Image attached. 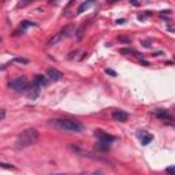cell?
<instances>
[{
  "label": "cell",
  "mask_w": 175,
  "mask_h": 175,
  "mask_svg": "<svg viewBox=\"0 0 175 175\" xmlns=\"http://www.w3.org/2000/svg\"><path fill=\"white\" fill-rule=\"evenodd\" d=\"M116 23H119V25H120V23H125V19H118Z\"/></svg>",
  "instance_id": "24"
},
{
  "label": "cell",
  "mask_w": 175,
  "mask_h": 175,
  "mask_svg": "<svg viewBox=\"0 0 175 175\" xmlns=\"http://www.w3.org/2000/svg\"><path fill=\"white\" fill-rule=\"evenodd\" d=\"M105 73H107L108 75H112V77H116V71H113V70H111V68H105Z\"/></svg>",
  "instance_id": "18"
},
{
  "label": "cell",
  "mask_w": 175,
  "mask_h": 175,
  "mask_svg": "<svg viewBox=\"0 0 175 175\" xmlns=\"http://www.w3.org/2000/svg\"><path fill=\"white\" fill-rule=\"evenodd\" d=\"M34 82H36L40 88H44V86H47V85H48V81H47V78L44 77V75H36Z\"/></svg>",
  "instance_id": "10"
},
{
  "label": "cell",
  "mask_w": 175,
  "mask_h": 175,
  "mask_svg": "<svg viewBox=\"0 0 175 175\" xmlns=\"http://www.w3.org/2000/svg\"><path fill=\"white\" fill-rule=\"evenodd\" d=\"M47 77H48V79H51V81L58 82V81H60V79L63 78V73L59 71L58 68H48V71H47Z\"/></svg>",
  "instance_id": "6"
},
{
  "label": "cell",
  "mask_w": 175,
  "mask_h": 175,
  "mask_svg": "<svg viewBox=\"0 0 175 175\" xmlns=\"http://www.w3.org/2000/svg\"><path fill=\"white\" fill-rule=\"evenodd\" d=\"M86 21H85L84 23H82L79 27L77 29V32H75V36H77V39L78 40H82V37H84V32H85V27H86Z\"/></svg>",
  "instance_id": "11"
},
{
  "label": "cell",
  "mask_w": 175,
  "mask_h": 175,
  "mask_svg": "<svg viewBox=\"0 0 175 175\" xmlns=\"http://www.w3.org/2000/svg\"><path fill=\"white\" fill-rule=\"evenodd\" d=\"M60 175H62V174H60Z\"/></svg>",
  "instance_id": "26"
},
{
  "label": "cell",
  "mask_w": 175,
  "mask_h": 175,
  "mask_svg": "<svg viewBox=\"0 0 175 175\" xmlns=\"http://www.w3.org/2000/svg\"><path fill=\"white\" fill-rule=\"evenodd\" d=\"M120 41H125V42H129V39H126V37H119Z\"/></svg>",
  "instance_id": "23"
},
{
  "label": "cell",
  "mask_w": 175,
  "mask_h": 175,
  "mask_svg": "<svg viewBox=\"0 0 175 175\" xmlns=\"http://www.w3.org/2000/svg\"><path fill=\"white\" fill-rule=\"evenodd\" d=\"M49 125L53 126L55 129H59L62 131H67V133H81L84 130V125L81 122L74 120V119H66V118L52 119L49 120Z\"/></svg>",
  "instance_id": "1"
},
{
  "label": "cell",
  "mask_w": 175,
  "mask_h": 175,
  "mask_svg": "<svg viewBox=\"0 0 175 175\" xmlns=\"http://www.w3.org/2000/svg\"><path fill=\"white\" fill-rule=\"evenodd\" d=\"M40 89H41V88H40L36 82H33L30 86H27V89H26L27 99H30V100H36V99L39 97V94H40Z\"/></svg>",
  "instance_id": "4"
},
{
  "label": "cell",
  "mask_w": 175,
  "mask_h": 175,
  "mask_svg": "<svg viewBox=\"0 0 175 175\" xmlns=\"http://www.w3.org/2000/svg\"><path fill=\"white\" fill-rule=\"evenodd\" d=\"M60 39H63V37H62V34H60V32H59L58 34H56V36L51 37V39H49L48 41H47V45L51 47V45H53V44H58L59 40H60Z\"/></svg>",
  "instance_id": "12"
},
{
  "label": "cell",
  "mask_w": 175,
  "mask_h": 175,
  "mask_svg": "<svg viewBox=\"0 0 175 175\" xmlns=\"http://www.w3.org/2000/svg\"><path fill=\"white\" fill-rule=\"evenodd\" d=\"M8 86L13 89V90H16V92H22V90H26L27 86H29V81L26 77H16L14 79H11Z\"/></svg>",
  "instance_id": "3"
},
{
  "label": "cell",
  "mask_w": 175,
  "mask_h": 175,
  "mask_svg": "<svg viewBox=\"0 0 175 175\" xmlns=\"http://www.w3.org/2000/svg\"><path fill=\"white\" fill-rule=\"evenodd\" d=\"M93 175H99V174H97V172H94V174H93Z\"/></svg>",
  "instance_id": "25"
},
{
  "label": "cell",
  "mask_w": 175,
  "mask_h": 175,
  "mask_svg": "<svg viewBox=\"0 0 175 175\" xmlns=\"http://www.w3.org/2000/svg\"><path fill=\"white\" fill-rule=\"evenodd\" d=\"M152 113L155 115V116L159 118V119H162V120H164V119H170V120H172V118L170 116V113L167 112V110H160V108H157V110H153V111H152Z\"/></svg>",
  "instance_id": "8"
},
{
  "label": "cell",
  "mask_w": 175,
  "mask_h": 175,
  "mask_svg": "<svg viewBox=\"0 0 175 175\" xmlns=\"http://www.w3.org/2000/svg\"><path fill=\"white\" fill-rule=\"evenodd\" d=\"M32 26H37V23L30 22V21H22L21 22V29H27V27H32Z\"/></svg>",
  "instance_id": "14"
},
{
  "label": "cell",
  "mask_w": 175,
  "mask_h": 175,
  "mask_svg": "<svg viewBox=\"0 0 175 175\" xmlns=\"http://www.w3.org/2000/svg\"><path fill=\"white\" fill-rule=\"evenodd\" d=\"M73 32H74L73 26H67V27H65L63 30H60V34H62V37H68V36H71Z\"/></svg>",
  "instance_id": "13"
},
{
  "label": "cell",
  "mask_w": 175,
  "mask_h": 175,
  "mask_svg": "<svg viewBox=\"0 0 175 175\" xmlns=\"http://www.w3.org/2000/svg\"><path fill=\"white\" fill-rule=\"evenodd\" d=\"M112 118H113V120H116V122H126V120L129 119V113L122 111V110H115L112 112Z\"/></svg>",
  "instance_id": "7"
},
{
  "label": "cell",
  "mask_w": 175,
  "mask_h": 175,
  "mask_svg": "<svg viewBox=\"0 0 175 175\" xmlns=\"http://www.w3.org/2000/svg\"><path fill=\"white\" fill-rule=\"evenodd\" d=\"M165 171L168 172V174H170V172H175V165H171V167H168V168L165 170Z\"/></svg>",
  "instance_id": "21"
},
{
  "label": "cell",
  "mask_w": 175,
  "mask_h": 175,
  "mask_svg": "<svg viewBox=\"0 0 175 175\" xmlns=\"http://www.w3.org/2000/svg\"><path fill=\"white\" fill-rule=\"evenodd\" d=\"M92 4V1H85V3H82L81 6H79V8H78V11H77V14H81V13H84V10L88 6H90Z\"/></svg>",
  "instance_id": "17"
},
{
  "label": "cell",
  "mask_w": 175,
  "mask_h": 175,
  "mask_svg": "<svg viewBox=\"0 0 175 175\" xmlns=\"http://www.w3.org/2000/svg\"><path fill=\"white\" fill-rule=\"evenodd\" d=\"M119 53L120 55H131V53H136V51L131 49V48H120Z\"/></svg>",
  "instance_id": "15"
},
{
  "label": "cell",
  "mask_w": 175,
  "mask_h": 175,
  "mask_svg": "<svg viewBox=\"0 0 175 175\" xmlns=\"http://www.w3.org/2000/svg\"><path fill=\"white\" fill-rule=\"evenodd\" d=\"M11 63H19V65H27L29 63V60L25 58H14L13 60H11Z\"/></svg>",
  "instance_id": "16"
},
{
  "label": "cell",
  "mask_w": 175,
  "mask_h": 175,
  "mask_svg": "<svg viewBox=\"0 0 175 175\" xmlns=\"http://www.w3.org/2000/svg\"><path fill=\"white\" fill-rule=\"evenodd\" d=\"M94 136L99 138V141H103V142H107V144H112V141H115V137L107 134L105 131H103V130H96V131H94Z\"/></svg>",
  "instance_id": "5"
},
{
  "label": "cell",
  "mask_w": 175,
  "mask_h": 175,
  "mask_svg": "<svg viewBox=\"0 0 175 175\" xmlns=\"http://www.w3.org/2000/svg\"><path fill=\"white\" fill-rule=\"evenodd\" d=\"M1 167L3 168H14V165H10V164H7V163H1Z\"/></svg>",
  "instance_id": "20"
},
{
  "label": "cell",
  "mask_w": 175,
  "mask_h": 175,
  "mask_svg": "<svg viewBox=\"0 0 175 175\" xmlns=\"http://www.w3.org/2000/svg\"><path fill=\"white\" fill-rule=\"evenodd\" d=\"M39 137H40V134L36 129H26L18 136L15 145H16V148H27V146H32L39 141Z\"/></svg>",
  "instance_id": "2"
},
{
  "label": "cell",
  "mask_w": 175,
  "mask_h": 175,
  "mask_svg": "<svg viewBox=\"0 0 175 175\" xmlns=\"http://www.w3.org/2000/svg\"><path fill=\"white\" fill-rule=\"evenodd\" d=\"M4 118H6V111H4V110H1V115H0V119L3 120Z\"/></svg>",
  "instance_id": "22"
},
{
  "label": "cell",
  "mask_w": 175,
  "mask_h": 175,
  "mask_svg": "<svg viewBox=\"0 0 175 175\" xmlns=\"http://www.w3.org/2000/svg\"><path fill=\"white\" fill-rule=\"evenodd\" d=\"M75 55H78V51H73V52H70L67 58H68V59H74V58H75Z\"/></svg>",
  "instance_id": "19"
},
{
  "label": "cell",
  "mask_w": 175,
  "mask_h": 175,
  "mask_svg": "<svg viewBox=\"0 0 175 175\" xmlns=\"http://www.w3.org/2000/svg\"><path fill=\"white\" fill-rule=\"evenodd\" d=\"M139 139H141V144H142V145H148V144L153 139V136L152 134H148V133H142V134H139Z\"/></svg>",
  "instance_id": "9"
}]
</instances>
